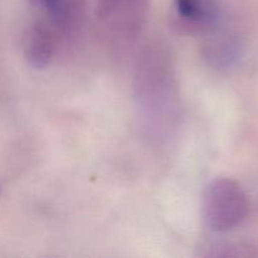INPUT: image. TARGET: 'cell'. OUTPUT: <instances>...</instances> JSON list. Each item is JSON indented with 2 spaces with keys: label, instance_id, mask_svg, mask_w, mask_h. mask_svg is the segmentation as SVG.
Wrapping results in <instances>:
<instances>
[{
  "label": "cell",
  "instance_id": "obj_5",
  "mask_svg": "<svg viewBox=\"0 0 258 258\" xmlns=\"http://www.w3.org/2000/svg\"><path fill=\"white\" fill-rule=\"evenodd\" d=\"M59 35L39 18L27 28L23 37V53L33 68H45L52 63L62 44Z\"/></svg>",
  "mask_w": 258,
  "mask_h": 258
},
{
  "label": "cell",
  "instance_id": "obj_6",
  "mask_svg": "<svg viewBox=\"0 0 258 258\" xmlns=\"http://www.w3.org/2000/svg\"><path fill=\"white\" fill-rule=\"evenodd\" d=\"M37 9L63 43L77 34L85 19V0H42Z\"/></svg>",
  "mask_w": 258,
  "mask_h": 258
},
{
  "label": "cell",
  "instance_id": "obj_2",
  "mask_svg": "<svg viewBox=\"0 0 258 258\" xmlns=\"http://www.w3.org/2000/svg\"><path fill=\"white\" fill-rule=\"evenodd\" d=\"M202 212L212 231H231L241 226L248 216V196L233 179L216 178L204 189Z\"/></svg>",
  "mask_w": 258,
  "mask_h": 258
},
{
  "label": "cell",
  "instance_id": "obj_9",
  "mask_svg": "<svg viewBox=\"0 0 258 258\" xmlns=\"http://www.w3.org/2000/svg\"><path fill=\"white\" fill-rule=\"evenodd\" d=\"M27 2L29 3V4L32 5V7L37 8V7H38V4H39V3L42 2V0H27Z\"/></svg>",
  "mask_w": 258,
  "mask_h": 258
},
{
  "label": "cell",
  "instance_id": "obj_8",
  "mask_svg": "<svg viewBox=\"0 0 258 258\" xmlns=\"http://www.w3.org/2000/svg\"><path fill=\"white\" fill-rule=\"evenodd\" d=\"M211 257H248L253 256L249 251H246V247L242 246H218L213 247L211 252L206 254Z\"/></svg>",
  "mask_w": 258,
  "mask_h": 258
},
{
  "label": "cell",
  "instance_id": "obj_4",
  "mask_svg": "<svg viewBox=\"0 0 258 258\" xmlns=\"http://www.w3.org/2000/svg\"><path fill=\"white\" fill-rule=\"evenodd\" d=\"M175 25L190 34H209L219 27L222 9L218 0H174Z\"/></svg>",
  "mask_w": 258,
  "mask_h": 258
},
{
  "label": "cell",
  "instance_id": "obj_3",
  "mask_svg": "<svg viewBox=\"0 0 258 258\" xmlns=\"http://www.w3.org/2000/svg\"><path fill=\"white\" fill-rule=\"evenodd\" d=\"M148 3L149 0H98L100 27L113 47H128L140 34Z\"/></svg>",
  "mask_w": 258,
  "mask_h": 258
},
{
  "label": "cell",
  "instance_id": "obj_1",
  "mask_svg": "<svg viewBox=\"0 0 258 258\" xmlns=\"http://www.w3.org/2000/svg\"><path fill=\"white\" fill-rule=\"evenodd\" d=\"M135 98L145 135L168 140L178 127L180 97L171 55L158 43L148 45L136 63Z\"/></svg>",
  "mask_w": 258,
  "mask_h": 258
},
{
  "label": "cell",
  "instance_id": "obj_7",
  "mask_svg": "<svg viewBox=\"0 0 258 258\" xmlns=\"http://www.w3.org/2000/svg\"><path fill=\"white\" fill-rule=\"evenodd\" d=\"M239 49L241 47L236 40L228 38L217 39L206 47V58L213 67L228 68L238 59Z\"/></svg>",
  "mask_w": 258,
  "mask_h": 258
}]
</instances>
